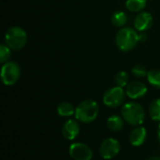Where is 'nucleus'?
I'll use <instances>...</instances> for the list:
<instances>
[{
    "label": "nucleus",
    "mask_w": 160,
    "mask_h": 160,
    "mask_svg": "<svg viewBox=\"0 0 160 160\" xmlns=\"http://www.w3.org/2000/svg\"><path fill=\"white\" fill-rule=\"evenodd\" d=\"M121 116L130 126L140 127L145 120V112L140 103L130 101L123 105L121 109Z\"/></svg>",
    "instance_id": "obj_1"
},
{
    "label": "nucleus",
    "mask_w": 160,
    "mask_h": 160,
    "mask_svg": "<svg viewBox=\"0 0 160 160\" xmlns=\"http://www.w3.org/2000/svg\"><path fill=\"white\" fill-rule=\"evenodd\" d=\"M99 112L98 104L92 99H87L81 102L75 110V119L83 124L94 122Z\"/></svg>",
    "instance_id": "obj_2"
},
{
    "label": "nucleus",
    "mask_w": 160,
    "mask_h": 160,
    "mask_svg": "<svg viewBox=\"0 0 160 160\" xmlns=\"http://www.w3.org/2000/svg\"><path fill=\"white\" fill-rule=\"evenodd\" d=\"M138 42H140L139 39V33L131 28V27H124L121 30L118 31L115 37V43L123 52H129L133 50Z\"/></svg>",
    "instance_id": "obj_3"
},
{
    "label": "nucleus",
    "mask_w": 160,
    "mask_h": 160,
    "mask_svg": "<svg viewBox=\"0 0 160 160\" xmlns=\"http://www.w3.org/2000/svg\"><path fill=\"white\" fill-rule=\"evenodd\" d=\"M27 42V34L20 26H12L5 34V44L11 50L19 51L22 49Z\"/></svg>",
    "instance_id": "obj_4"
},
{
    "label": "nucleus",
    "mask_w": 160,
    "mask_h": 160,
    "mask_svg": "<svg viewBox=\"0 0 160 160\" xmlns=\"http://www.w3.org/2000/svg\"><path fill=\"white\" fill-rule=\"evenodd\" d=\"M21 76V68L19 65L13 61H8L3 64L1 68V80L2 82L7 85L10 86L17 82Z\"/></svg>",
    "instance_id": "obj_5"
},
{
    "label": "nucleus",
    "mask_w": 160,
    "mask_h": 160,
    "mask_svg": "<svg viewBox=\"0 0 160 160\" xmlns=\"http://www.w3.org/2000/svg\"><path fill=\"white\" fill-rule=\"evenodd\" d=\"M126 91L120 86L109 88L103 95V103L110 108H117L122 105L126 98Z\"/></svg>",
    "instance_id": "obj_6"
},
{
    "label": "nucleus",
    "mask_w": 160,
    "mask_h": 160,
    "mask_svg": "<svg viewBox=\"0 0 160 160\" xmlns=\"http://www.w3.org/2000/svg\"><path fill=\"white\" fill-rule=\"evenodd\" d=\"M120 149V142L116 139L107 138L100 144L99 154L104 159H112L119 154Z\"/></svg>",
    "instance_id": "obj_7"
},
{
    "label": "nucleus",
    "mask_w": 160,
    "mask_h": 160,
    "mask_svg": "<svg viewBox=\"0 0 160 160\" xmlns=\"http://www.w3.org/2000/svg\"><path fill=\"white\" fill-rule=\"evenodd\" d=\"M68 153L74 160H91L93 158V150L82 142L72 143L69 146Z\"/></svg>",
    "instance_id": "obj_8"
},
{
    "label": "nucleus",
    "mask_w": 160,
    "mask_h": 160,
    "mask_svg": "<svg viewBox=\"0 0 160 160\" xmlns=\"http://www.w3.org/2000/svg\"><path fill=\"white\" fill-rule=\"evenodd\" d=\"M147 90V86L143 82L134 81L128 84L126 88V95L131 99H139L146 95Z\"/></svg>",
    "instance_id": "obj_9"
},
{
    "label": "nucleus",
    "mask_w": 160,
    "mask_h": 160,
    "mask_svg": "<svg viewBox=\"0 0 160 160\" xmlns=\"http://www.w3.org/2000/svg\"><path fill=\"white\" fill-rule=\"evenodd\" d=\"M80 124L77 119H68L62 127V134L65 139L73 141L80 133Z\"/></svg>",
    "instance_id": "obj_10"
},
{
    "label": "nucleus",
    "mask_w": 160,
    "mask_h": 160,
    "mask_svg": "<svg viewBox=\"0 0 160 160\" xmlns=\"http://www.w3.org/2000/svg\"><path fill=\"white\" fill-rule=\"evenodd\" d=\"M153 24V17L151 13L142 11L140 12L134 19V26L138 32H145L151 28Z\"/></svg>",
    "instance_id": "obj_11"
},
{
    "label": "nucleus",
    "mask_w": 160,
    "mask_h": 160,
    "mask_svg": "<svg viewBox=\"0 0 160 160\" xmlns=\"http://www.w3.org/2000/svg\"><path fill=\"white\" fill-rule=\"evenodd\" d=\"M146 138H147L146 128L142 126L135 127V128L129 134V142L131 143V145L135 147H139L144 143Z\"/></svg>",
    "instance_id": "obj_12"
},
{
    "label": "nucleus",
    "mask_w": 160,
    "mask_h": 160,
    "mask_svg": "<svg viewBox=\"0 0 160 160\" xmlns=\"http://www.w3.org/2000/svg\"><path fill=\"white\" fill-rule=\"evenodd\" d=\"M124 121L125 120L123 119L122 116L113 114V115H111L107 119L106 125H107V128L111 131L118 132V131H121L123 129V128H124Z\"/></svg>",
    "instance_id": "obj_13"
},
{
    "label": "nucleus",
    "mask_w": 160,
    "mask_h": 160,
    "mask_svg": "<svg viewBox=\"0 0 160 160\" xmlns=\"http://www.w3.org/2000/svg\"><path fill=\"white\" fill-rule=\"evenodd\" d=\"M75 110L74 106L69 102H62L57 106V114L61 117H71L75 115Z\"/></svg>",
    "instance_id": "obj_14"
},
{
    "label": "nucleus",
    "mask_w": 160,
    "mask_h": 160,
    "mask_svg": "<svg viewBox=\"0 0 160 160\" xmlns=\"http://www.w3.org/2000/svg\"><path fill=\"white\" fill-rule=\"evenodd\" d=\"M147 4V0H127L126 7L131 12L142 11Z\"/></svg>",
    "instance_id": "obj_15"
},
{
    "label": "nucleus",
    "mask_w": 160,
    "mask_h": 160,
    "mask_svg": "<svg viewBox=\"0 0 160 160\" xmlns=\"http://www.w3.org/2000/svg\"><path fill=\"white\" fill-rule=\"evenodd\" d=\"M112 22L116 27H122L128 22V16L126 12L122 10L115 11L112 16Z\"/></svg>",
    "instance_id": "obj_16"
},
{
    "label": "nucleus",
    "mask_w": 160,
    "mask_h": 160,
    "mask_svg": "<svg viewBox=\"0 0 160 160\" xmlns=\"http://www.w3.org/2000/svg\"><path fill=\"white\" fill-rule=\"evenodd\" d=\"M147 81L148 82L155 88L160 89V70L158 69H151L147 73Z\"/></svg>",
    "instance_id": "obj_17"
},
{
    "label": "nucleus",
    "mask_w": 160,
    "mask_h": 160,
    "mask_svg": "<svg viewBox=\"0 0 160 160\" xmlns=\"http://www.w3.org/2000/svg\"><path fill=\"white\" fill-rule=\"evenodd\" d=\"M149 113L152 120L160 121V98H157L152 101L149 107Z\"/></svg>",
    "instance_id": "obj_18"
},
{
    "label": "nucleus",
    "mask_w": 160,
    "mask_h": 160,
    "mask_svg": "<svg viewBox=\"0 0 160 160\" xmlns=\"http://www.w3.org/2000/svg\"><path fill=\"white\" fill-rule=\"evenodd\" d=\"M114 82L117 86H120L122 88L128 86V75L126 71H119L115 77H114Z\"/></svg>",
    "instance_id": "obj_19"
},
{
    "label": "nucleus",
    "mask_w": 160,
    "mask_h": 160,
    "mask_svg": "<svg viewBox=\"0 0 160 160\" xmlns=\"http://www.w3.org/2000/svg\"><path fill=\"white\" fill-rule=\"evenodd\" d=\"M11 56V49L7 44H1L0 46V62L5 64L8 62Z\"/></svg>",
    "instance_id": "obj_20"
},
{
    "label": "nucleus",
    "mask_w": 160,
    "mask_h": 160,
    "mask_svg": "<svg viewBox=\"0 0 160 160\" xmlns=\"http://www.w3.org/2000/svg\"><path fill=\"white\" fill-rule=\"evenodd\" d=\"M132 74L137 78H144L147 76L148 71L146 70V68L142 65H136L132 68Z\"/></svg>",
    "instance_id": "obj_21"
},
{
    "label": "nucleus",
    "mask_w": 160,
    "mask_h": 160,
    "mask_svg": "<svg viewBox=\"0 0 160 160\" xmlns=\"http://www.w3.org/2000/svg\"><path fill=\"white\" fill-rule=\"evenodd\" d=\"M139 39H140V42H144L147 39V35L144 32H140L139 33Z\"/></svg>",
    "instance_id": "obj_22"
},
{
    "label": "nucleus",
    "mask_w": 160,
    "mask_h": 160,
    "mask_svg": "<svg viewBox=\"0 0 160 160\" xmlns=\"http://www.w3.org/2000/svg\"><path fill=\"white\" fill-rule=\"evenodd\" d=\"M147 160H160V157H153Z\"/></svg>",
    "instance_id": "obj_23"
},
{
    "label": "nucleus",
    "mask_w": 160,
    "mask_h": 160,
    "mask_svg": "<svg viewBox=\"0 0 160 160\" xmlns=\"http://www.w3.org/2000/svg\"><path fill=\"white\" fill-rule=\"evenodd\" d=\"M158 141H159L160 142V124L159 126H158Z\"/></svg>",
    "instance_id": "obj_24"
}]
</instances>
